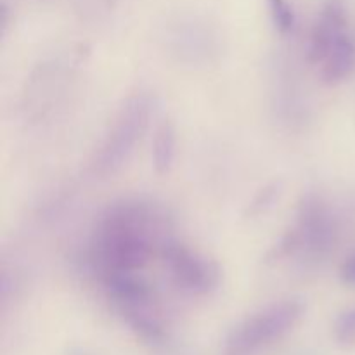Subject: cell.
<instances>
[{"mask_svg": "<svg viewBox=\"0 0 355 355\" xmlns=\"http://www.w3.org/2000/svg\"><path fill=\"white\" fill-rule=\"evenodd\" d=\"M321 78L326 85H338L355 71V38L345 31L322 58Z\"/></svg>", "mask_w": 355, "mask_h": 355, "instance_id": "obj_7", "label": "cell"}, {"mask_svg": "<svg viewBox=\"0 0 355 355\" xmlns=\"http://www.w3.org/2000/svg\"><path fill=\"white\" fill-rule=\"evenodd\" d=\"M270 17H272L274 28L281 35H288L295 30L297 24V14L288 0H269Z\"/></svg>", "mask_w": 355, "mask_h": 355, "instance_id": "obj_9", "label": "cell"}, {"mask_svg": "<svg viewBox=\"0 0 355 355\" xmlns=\"http://www.w3.org/2000/svg\"><path fill=\"white\" fill-rule=\"evenodd\" d=\"M162 257L173 283L187 293L208 295L220 284V266L214 259L194 252L182 243L168 239L162 246Z\"/></svg>", "mask_w": 355, "mask_h": 355, "instance_id": "obj_4", "label": "cell"}, {"mask_svg": "<svg viewBox=\"0 0 355 355\" xmlns=\"http://www.w3.org/2000/svg\"><path fill=\"white\" fill-rule=\"evenodd\" d=\"M151 118V97L146 92H135L118 111L106 141L96 156V172L107 175L127 162L141 142Z\"/></svg>", "mask_w": 355, "mask_h": 355, "instance_id": "obj_3", "label": "cell"}, {"mask_svg": "<svg viewBox=\"0 0 355 355\" xmlns=\"http://www.w3.org/2000/svg\"><path fill=\"white\" fill-rule=\"evenodd\" d=\"M165 217L139 200L113 205L99 222L94 238V259L106 276L137 272L149 262Z\"/></svg>", "mask_w": 355, "mask_h": 355, "instance_id": "obj_1", "label": "cell"}, {"mask_svg": "<svg viewBox=\"0 0 355 355\" xmlns=\"http://www.w3.org/2000/svg\"><path fill=\"white\" fill-rule=\"evenodd\" d=\"M277 194H279V186H277V184H270V186L263 187V189L255 196L253 203L250 205V215L263 214L267 208L272 207Z\"/></svg>", "mask_w": 355, "mask_h": 355, "instance_id": "obj_11", "label": "cell"}, {"mask_svg": "<svg viewBox=\"0 0 355 355\" xmlns=\"http://www.w3.org/2000/svg\"><path fill=\"white\" fill-rule=\"evenodd\" d=\"M333 335L342 347L355 349V307L347 309L336 318L333 324Z\"/></svg>", "mask_w": 355, "mask_h": 355, "instance_id": "obj_10", "label": "cell"}, {"mask_svg": "<svg viewBox=\"0 0 355 355\" xmlns=\"http://www.w3.org/2000/svg\"><path fill=\"white\" fill-rule=\"evenodd\" d=\"M345 31H349V17L345 9L340 2H331L322 9L321 16L318 17L314 24V30L311 35V47L309 55L311 61L319 64L322 61L331 45L342 37Z\"/></svg>", "mask_w": 355, "mask_h": 355, "instance_id": "obj_6", "label": "cell"}, {"mask_svg": "<svg viewBox=\"0 0 355 355\" xmlns=\"http://www.w3.org/2000/svg\"><path fill=\"white\" fill-rule=\"evenodd\" d=\"M340 279L345 286L355 288V252L343 260L340 267Z\"/></svg>", "mask_w": 355, "mask_h": 355, "instance_id": "obj_12", "label": "cell"}, {"mask_svg": "<svg viewBox=\"0 0 355 355\" xmlns=\"http://www.w3.org/2000/svg\"><path fill=\"white\" fill-rule=\"evenodd\" d=\"M305 304L298 298L274 302L236 326L225 342L227 355H248L290 333L304 318Z\"/></svg>", "mask_w": 355, "mask_h": 355, "instance_id": "obj_2", "label": "cell"}, {"mask_svg": "<svg viewBox=\"0 0 355 355\" xmlns=\"http://www.w3.org/2000/svg\"><path fill=\"white\" fill-rule=\"evenodd\" d=\"M331 220L318 198H307L302 205L298 224L284 236L279 255H288L297 250H318L331 241Z\"/></svg>", "mask_w": 355, "mask_h": 355, "instance_id": "obj_5", "label": "cell"}, {"mask_svg": "<svg viewBox=\"0 0 355 355\" xmlns=\"http://www.w3.org/2000/svg\"><path fill=\"white\" fill-rule=\"evenodd\" d=\"M177 156V128L173 121L163 120L153 139V166L158 175H166L172 170Z\"/></svg>", "mask_w": 355, "mask_h": 355, "instance_id": "obj_8", "label": "cell"}]
</instances>
